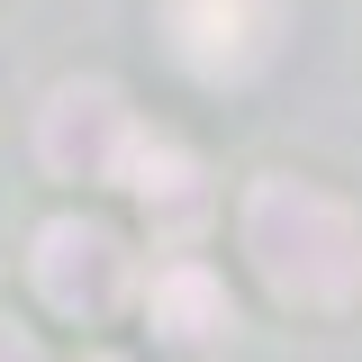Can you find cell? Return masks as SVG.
<instances>
[{
	"label": "cell",
	"mask_w": 362,
	"mask_h": 362,
	"mask_svg": "<svg viewBox=\"0 0 362 362\" xmlns=\"http://www.w3.org/2000/svg\"><path fill=\"white\" fill-rule=\"evenodd\" d=\"M245 254L290 308H344L362 299V218L308 181H254L245 190Z\"/></svg>",
	"instance_id": "obj_1"
},
{
	"label": "cell",
	"mask_w": 362,
	"mask_h": 362,
	"mask_svg": "<svg viewBox=\"0 0 362 362\" xmlns=\"http://www.w3.org/2000/svg\"><path fill=\"white\" fill-rule=\"evenodd\" d=\"M136 145H145V136H136L127 100H118L109 82H64L54 100H45V118H37V154L64 181H127Z\"/></svg>",
	"instance_id": "obj_2"
},
{
	"label": "cell",
	"mask_w": 362,
	"mask_h": 362,
	"mask_svg": "<svg viewBox=\"0 0 362 362\" xmlns=\"http://www.w3.org/2000/svg\"><path fill=\"white\" fill-rule=\"evenodd\" d=\"M163 28L199 82H245L281 37V0H163Z\"/></svg>",
	"instance_id": "obj_3"
},
{
	"label": "cell",
	"mask_w": 362,
	"mask_h": 362,
	"mask_svg": "<svg viewBox=\"0 0 362 362\" xmlns=\"http://www.w3.org/2000/svg\"><path fill=\"white\" fill-rule=\"evenodd\" d=\"M37 290H45V308H64V317H109L118 290H127V245L90 218L37 226Z\"/></svg>",
	"instance_id": "obj_4"
},
{
	"label": "cell",
	"mask_w": 362,
	"mask_h": 362,
	"mask_svg": "<svg viewBox=\"0 0 362 362\" xmlns=\"http://www.w3.org/2000/svg\"><path fill=\"white\" fill-rule=\"evenodd\" d=\"M154 326H163V344H218L226 326H235L226 281L199 272V263H173L163 281H154Z\"/></svg>",
	"instance_id": "obj_5"
},
{
	"label": "cell",
	"mask_w": 362,
	"mask_h": 362,
	"mask_svg": "<svg viewBox=\"0 0 362 362\" xmlns=\"http://www.w3.org/2000/svg\"><path fill=\"white\" fill-rule=\"evenodd\" d=\"M127 190L136 199H145V209H154V226H199L209 218V190H199V163H190V154H181V145H163V136H154V145H136V163H127Z\"/></svg>",
	"instance_id": "obj_6"
},
{
	"label": "cell",
	"mask_w": 362,
	"mask_h": 362,
	"mask_svg": "<svg viewBox=\"0 0 362 362\" xmlns=\"http://www.w3.org/2000/svg\"><path fill=\"white\" fill-rule=\"evenodd\" d=\"M0 362H45V354H37V335H28V326H0Z\"/></svg>",
	"instance_id": "obj_7"
},
{
	"label": "cell",
	"mask_w": 362,
	"mask_h": 362,
	"mask_svg": "<svg viewBox=\"0 0 362 362\" xmlns=\"http://www.w3.org/2000/svg\"><path fill=\"white\" fill-rule=\"evenodd\" d=\"M90 362H118V354H90Z\"/></svg>",
	"instance_id": "obj_8"
}]
</instances>
